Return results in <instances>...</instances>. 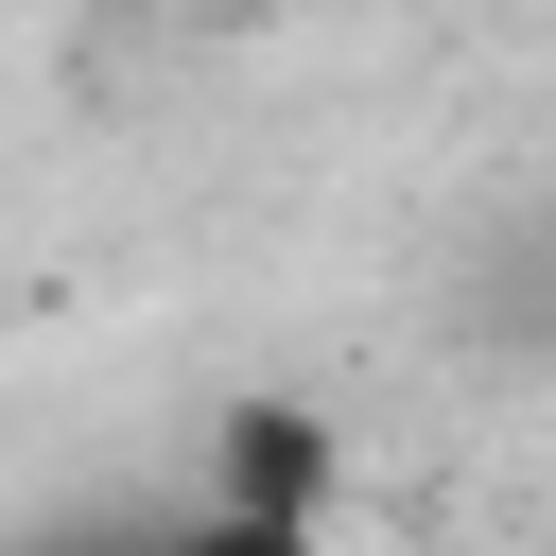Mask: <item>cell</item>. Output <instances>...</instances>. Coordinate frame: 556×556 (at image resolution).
Listing matches in <instances>:
<instances>
[{
  "instance_id": "6da1fadb",
  "label": "cell",
  "mask_w": 556,
  "mask_h": 556,
  "mask_svg": "<svg viewBox=\"0 0 556 556\" xmlns=\"http://www.w3.org/2000/svg\"><path fill=\"white\" fill-rule=\"evenodd\" d=\"M330 486H348V434L313 417V400H226L208 417V504H243V521H330Z\"/></svg>"
},
{
  "instance_id": "7a4b0ae2",
  "label": "cell",
  "mask_w": 556,
  "mask_h": 556,
  "mask_svg": "<svg viewBox=\"0 0 556 556\" xmlns=\"http://www.w3.org/2000/svg\"><path fill=\"white\" fill-rule=\"evenodd\" d=\"M156 556H313L295 521H243V504H191V521H156Z\"/></svg>"
}]
</instances>
